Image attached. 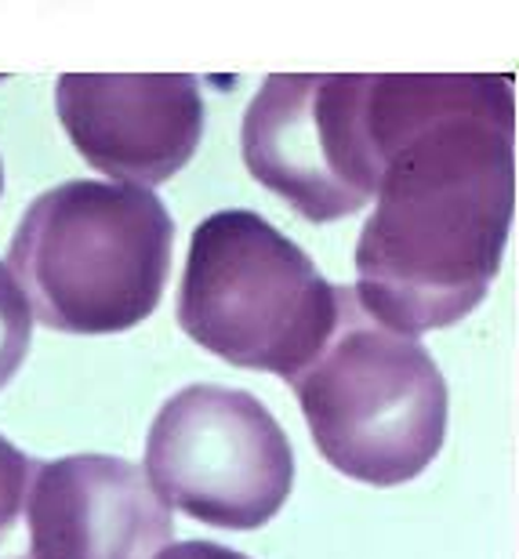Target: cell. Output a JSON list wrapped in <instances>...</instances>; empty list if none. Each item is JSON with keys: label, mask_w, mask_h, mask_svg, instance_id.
Here are the masks:
<instances>
[{"label": "cell", "mask_w": 519, "mask_h": 559, "mask_svg": "<svg viewBox=\"0 0 519 559\" xmlns=\"http://www.w3.org/2000/svg\"><path fill=\"white\" fill-rule=\"evenodd\" d=\"M375 73H273L244 114V164L309 222L356 215L375 197Z\"/></svg>", "instance_id": "obj_6"}, {"label": "cell", "mask_w": 519, "mask_h": 559, "mask_svg": "<svg viewBox=\"0 0 519 559\" xmlns=\"http://www.w3.org/2000/svg\"><path fill=\"white\" fill-rule=\"evenodd\" d=\"M37 559H156L172 545V509L128 457L40 462L30 501Z\"/></svg>", "instance_id": "obj_8"}, {"label": "cell", "mask_w": 519, "mask_h": 559, "mask_svg": "<svg viewBox=\"0 0 519 559\" xmlns=\"http://www.w3.org/2000/svg\"><path fill=\"white\" fill-rule=\"evenodd\" d=\"M142 473L167 509L219 531H258L291 498L295 451L258 396L200 382L153 418Z\"/></svg>", "instance_id": "obj_5"}, {"label": "cell", "mask_w": 519, "mask_h": 559, "mask_svg": "<svg viewBox=\"0 0 519 559\" xmlns=\"http://www.w3.org/2000/svg\"><path fill=\"white\" fill-rule=\"evenodd\" d=\"M0 193H4V164H0Z\"/></svg>", "instance_id": "obj_12"}, {"label": "cell", "mask_w": 519, "mask_h": 559, "mask_svg": "<svg viewBox=\"0 0 519 559\" xmlns=\"http://www.w3.org/2000/svg\"><path fill=\"white\" fill-rule=\"evenodd\" d=\"M30 338L33 312L26 306V295L19 290L8 265L0 262V389L19 374V367L30 353Z\"/></svg>", "instance_id": "obj_10"}, {"label": "cell", "mask_w": 519, "mask_h": 559, "mask_svg": "<svg viewBox=\"0 0 519 559\" xmlns=\"http://www.w3.org/2000/svg\"><path fill=\"white\" fill-rule=\"evenodd\" d=\"M55 109L95 171L142 189L167 182L193 160L208 120L189 73H62Z\"/></svg>", "instance_id": "obj_7"}, {"label": "cell", "mask_w": 519, "mask_h": 559, "mask_svg": "<svg viewBox=\"0 0 519 559\" xmlns=\"http://www.w3.org/2000/svg\"><path fill=\"white\" fill-rule=\"evenodd\" d=\"M156 559H251V556L225 549V545H214V542H178L156 552Z\"/></svg>", "instance_id": "obj_11"}, {"label": "cell", "mask_w": 519, "mask_h": 559, "mask_svg": "<svg viewBox=\"0 0 519 559\" xmlns=\"http://www.w3.org/2000/svg\"><path fill=\"white\" fill-rule=\"evenodd\" d=\"M338 320V284L258 211H214L193 229L178 328L247 371L295 378Z\"/></svg>", "instance_id": "obj_4"}, {"label": "cell", "mask_w": 519, "mask_h": 559, "mask_svg": "<svg viewBox=\"0 0 519 559\" xmlns=\"http://www.w3.org/2000/svg\"><path fill=\"white\" fill-rule=\"evenodd\" d=\"M378 204L356 298L400 334L450 328L487 298L516 211V98L494 73H375Z\"/></svg>", "instance_id": "obj_1"}, {"label": "cell", "mask_w": 519, "mask_h": 559, "mask_svg": "<svg viewBox=\"0 0 519 559\" xmlns=\"http://www.w3.org/2000/svg\"><path fill=\"white\" fill-rule=\"evenodd\" d=\"M37 468V457H30L8 436H0V559H37L30 531V501Z\"/></svg>", "instance_id": "obj_9"}, {"label": "cell", "mask_w": 519, "mask_h": 559, "mask_svg": "<svg viewBox=\"0 0 519 559\" xmlns=\"http://www.w3.org/2000/svg\"><path fill=\"white\" fill-rule=\"evenodd\" d=\"M175 222L153 189L73 178L22 215L8 273L30 312L62 334H120L161 306Z\"/></svg>", "instance_id": "obj_2"}, {"label": "cell", "mask_w": 519, "mask_h": 559, "mask_svg": "<svg viewBox=\"0 0 519 559\" xmlns=\"http://www.w3.org/2000/svg\"><path fill=\"white\" fill-rule=\"evenodd\" d=\"M312 443L338 473L370 487L422 476L447 440V382L428 349L338 287V320L323 349L287 378Z\"/></svg>", "instance_id": "obj_3"}]
</instances>
